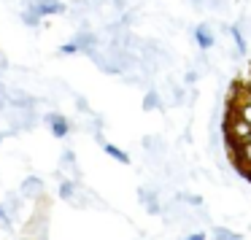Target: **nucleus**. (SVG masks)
I'll return each mask as SVG.
<instances>
[{
	"mask_svg": "<svg viewBox=\"0 0 251 240\" xmlns=\"http://www.w3.org/2000/svg\"><path fill=\"white\" fill-rule=\"evenodd\" d=\"M224 146L235 173L251 184V78H238L224 105Z\"/></svg>",
	"mask_w": 251,
	"mask_h": 240,
	"instance_id": "nucleus-1",
	"label": "nucleus"
},
{
	"mask_svg": "<svg viewBox=\"0 0 251 240\" xmlns=\"http://www.w3.org/2000/svg\"><path fill=\"white\" fill-rule=\"evenodd\" d=\"M33 8L38 14H51V11H62V3H57V0H38Z\"/></svg>",
	"mask_w": 251,
	"mask_h": 240,
	"instance_id": "nucleus-2",
	"label": "nucleus"
},
{
	"mask_svg": "<svg viewBox=\"0 0 251 240\" xmlns=\"http://www.w3.org/2000/svg\"><path fill=\"white\" fill-rule=\"evenodd\" d=\"M197 41H200V46L202 49H208V46L213 44V35H211V30L202 24V27H197Z\"/></svg>",
	"mask_w": 251,
	"mask_h": 240,
	"instance_id": "nucleus-3",
	"label": "nucleus"
},
{
	"mask_svg": "<svg viewBox=\"0 0 251 240\" xmlns=\"http://www.w3.org/2000/svg\"><path fill=\"white\" fill-rule=\"evenodd\" d=\"M49 121L54 124V135H65L68 132V121L62 116H49Z\"/></svg>",
	"mask_w": 251,
	"mask_h": 240,
	"instance_id": "nucleus-4",
	"label": "nucleus"
},
{
	"mask_svg": "<svg viewBox=\"0 0 251 240\" xmlns=\"http://www.w3.org/2000/svg\"><path fill=\"white\" fill-rule=\"evenodd\" d=\"M105 148H108V154H114V157H119V159H122V162H125V159H127V157H125V154H122V151H119V148H114V146H105Z\"/></svg>",
	"mask_w": 251,
	"mask_h": 240,
	"instance_id": "nucleus-5",
	"label": "nucleus"
}]
</instances>
